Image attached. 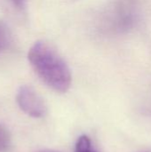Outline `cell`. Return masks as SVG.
I'll use <instances>...</instances> for the list:
<instances>
[{
  "label": "cell",
  "instance_id": "1",
  "mask_svg": "<svg viewBox=\"0 0 151 152\" xmlns=\"http://www.w3.org/2000/svg\"><path fill=\"white\" fill-rule=\"evenodd\" d=\"M28 59L40 79L58 93H66L71 85V72L64 59L48 43L36 42Z\"/></svg>",
  "mask_w": 151,
  "mask_h": 152
},
{
  "label": "cell",
  "instance_id": "2",
  "mask_svg": "<svg viewBox=\"0 0 151 152\" xmlns=\"http://www.w3.org/2000/svg\"><path fill=\"white\" fill-rule=\"evenodd\" d=\"M16 101L20 109L31 118H41L47 112L44 99L29 86H22L19 88Z\"/></svg>",
  "mask_w": 151,
  "mask_h": 152
},
{
  "label": "cell",
  "instance_id": "3",
  "mask_svg": "<svg viewBox=\"0 0 151 152\" xmlns=\"http://www.w3.org/2000/svg\"><path fill=\"white\" fill-rule=\"evenodd\" d=\"M11 35L8 28L3 22H0V53L6 50L11 44Z\"/></svg>",
  "mask_w": 151,
  "mask_h": 152
},
{
  "label": "cell",
  "instance_id": "4",
  "mask_svg": "<svg viewBox=\"0 0 151 152\" xmlns=\"http://www.w3.org/2000/svg\"><path fill=\"white\" fill-rule=\"evenodd\" d=\"M75 152H96L92 149V142L87 135H81L76 143Z\"/></svg>",
  "mask_w": 151,
  "mask_h": 152
},
{
  "label": "cell",
  "instance_id": "5",
  "mask_svg": "<svg viewBox=\"0 0 151 152\" xmlns=\"http://www.w3.org/2000/svg\"><path fill=\"white\" fill-rule=\"evenodd\" d=\"M11 142V137L8 130L2 125H0V152L5 151Z\"/></svg>",
  "mask_w": 151,
  "mask_h": 152
},
{
  "label": "cell",
  "instance_id": "6",
  "mask_svg": "<svg viewBox=\"0 0 151 152\" xmlns=\"http://www.w3.org/2000/svg\"><path fill=\"white\" fill-rule=\"evenodd\" d=\"M41 152H57V151H49V150H47V151H43Z\"/></svg>",
  "mask_w": 151,
  "mask_h": 152
}]
</instances>
